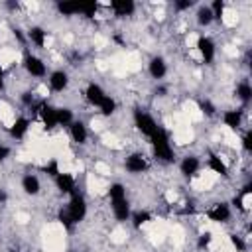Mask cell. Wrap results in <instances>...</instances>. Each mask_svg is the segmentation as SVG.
<instances>
[{"instance_id": "cell-1", "label": "cell", "mask_w": 252, "mask_h": 252, "mask_svg": "<svg viewBox=\"0 0 252 252\" xmlns=\"http://www.w3.org/2000/svg\"><path fill=\"white\" fill-rule=\"evenodd\" d=\"M87 217V201L81 193H73L71 199H69V205L65 207V211L59 213V220L65 224V226H71V224H77L81 222L83 219Z\"/></svg>"}, {"instance_id": "cell-2", "label": "cell", "mask_w": 252, "mask_h": 252, "mask_svg": "<svg viewBox=\"0 0 252 252\" xmlns=\"http://www.w3.org/2000/svg\"><path fill=\"white\" fill-rule=\"evenodd\" d=\"M108 197H110V207L112 215L116 220H128L130 219V203L126 199V189L122 183H112L108 187Z\"/></svg>"}, {"instance_id": "cell-3", "label": "cell", "mask_w": 252, "mask_h": 252, "mask_svg": "<svg viewBox=\"0 0 252 252\" xmlns=\"http://www.w3.org/2000/svg\"><path fill=\"white\" fill-rule=\"evenodd\" d=\"M152 142V148H154V154L158 159L161 161H173V150H171V144H169V136L163 128H158V132L150 138Z\"/></svg>"}, {"instance_id": "cell-4", "label": "cell", "mask_w": 252, "mask_h": 252, "mask_svg": "<svg viewBox=\"0 0 252 252\" xmlns=\"http://www.w3.org/2000/svg\"><path fill=\"white\" fill-rule=\"evenodd\" d=\"M134 122H136V126H138V130L144 134V136H148V138H152L156 132H158V122L148 114V112H142V110H136L134 112Z\"/></svg>"}, {"instance_id": "cell-5", "label": "cell", "mask_w": 252, "mask_h": 252, "mask_svg": "<svg viewBox=\"0 0 252 252\" xmlns=\"http://www.w3.org/2000/svg\"><path fill=\"white\" fill-rule=\"evenodd\" d=\"M197 51L203 59V63H213L215 61V55H217V47H215V41L207 35H199L197 37Z\"/></svg>"}, {"instance_id": "cell-6", "label": "cell", "mask_w": 252, "mask_h": 252, "mask_svg": "<svg viewBox=\"0 0 252 252\" xmlns=\"http://www.w3.org/2000/svg\"><path fill=\"white\" fill-rule=\"evenodd\" d=\"M24 67H26V71H28L32 77H37V79L45 77V73H47V67H45L43 59H39L37 55H32V53L26 55V59H24Z\"/></svg>"}, {"instance_id": "cell-7", "label": "cell", "mask_w": 252, "mask_h": 252, "mask_svg": "<svg viewBox=\"0 0 252 252\" xmlns=\"http://www.w3.org/2000/svg\"><path fill=\"white\" fill-rule=\"evenodd\" d=\"M124 167L130 173H142V171L148 169V159L142 154H130L126 158V161H124Z\"/></svg>"}, {"instance_id": "cell-8", "label": "cell", "mask_w": 252, "mask_h": 252, "mask_svg": "<svg viewBox=\"0 0 252 252\" xmlns=\"http://www.w3.org/2000/svg\"><path fill=\"white\" fill-rule=\"evenodd\" d=\"M104 96H106V93H104V89H102L100 85H96V83H89V85H87V89H85V98L89 100V104H93V106L98 108V104L104 100Z\"/></svg>"}, {"instance_id": "cell-9", "label": "cell", "mask_w": 252, "mask_h": 252, "mask_svg": "<svg viewBox=\"0 0 252 252\" xmlns=\"http://www.w3.org/2000/svg\"><path fill=\"white\" fill-rule=\"evenodd\" d=\"M207 217L213 222H226L230 219V207L226 203H217L207 211Z\"/></svg>"}, {"instance_id": "cell-10", "label": "cell", "mask_w": 252, "mask_h": 252, "mask_svg": "<svg viewBox=\"0 0 252 252\" xmlns=\"http://www.w3.org/2000/svg\"><path fill=\"white\" fill-rule=\"evenodd\" d=\"M67 85H69V75H67L65 71L57 69V71H53V73L49 75V87H51V91L63 93V91L67 89Z\"/></svg>"}, {"instance_id": "cell-11", "label": "cell", "mask_w": 252, "mask_h": 252, "mask_svg": "<svg viewBox=\"0 0 252 252\" xmlns=\"http://www.w3.org/2000/svg\"><path fill=\"white\" fill-rule=\"evenodd\" d=\"M148 73L152 75V79H163L165 73H167V65H165V59L163 57H152L150 63H148Z\"/></svg>"}, {"instance_id": "cell-12", "label": "cell", "mask_w": 252, "mask_h": 252, "mask_svg": "<svg viewBox=\"0 0 252 252\" xmlns=\"http://www.w3.org/2000/svg\"><path fill=\"white\" fill-rule=\"evenodd\" d=\"M199 167H201V161H199L197 156H185V158L181 159V163H179V171H181L185 177H193V175L199 171Z\"/></svg>"}, {"instance_id": "cell-13", "label": "cell", "mask_w": 252, "mask_h": 252, "mask_svg": "<svg viewBox=\"0 0 252 252\" xmlns=\"http://www.w3.org/2000/svg\"><path fill=\"white\" fill-rule=\"evenodd\" d=\"M55 185H57V189H59L61 193H67V195H73V193H75V179H73V175H69V173L59 171V173L55 175Z\"/></svg>"}, {"instance_id": "cell-14", "label": "cell", "mask_w": 252, "mask_h": 252, "mask_svg": "<svg viewBox=\"0 0 252 252\" xmlns=\"http://www.w3.org/2000/svg\"><path fill=\"white\" fill-rule=\"evenodd\" d=\"M69 134H71L73 142H77V144H85L87 138H89L87 126H85L81 120H73V122L69 124Z\"/></svg>"}, {"instance_id": "cell-15", "label": "cell", "mask_w": 252, "mask_h": 252, "mask_svg": "<svg viewBox=\"0 0 252 252\" xmlns=\"http://www.w3.org/2000/svg\"><path fill=\"white\" fill-rule=\"evenodd\" d=\"M110 10L116 16H132L136 10V4L132 0H112L110 2Z\"/></svg>"}, {"instance_id": "cell-16", "label": "cell", "mask_w": 252, "mask_h": 252, "mask_svg": "<svg viewBox=\"0 0 252 252\" xmlns=\"http://www.w3.org/2000/svg\"><path fill=\"white\" fill-rule=\"evenodd\" d=\"M57 12L63 16H75V14H83V2L77 0H65V2H57Z\"/></svg>"}, {"instance_id": "cell-17", "label": "cell", "mask_w": 252, "mask_h": 252, "mask_svg": "<svg viewBox=\"0 0 252 252\" xmlns=\"http://www.w3.org/2000/svg\"><path fill=\"white\" fill-rule=\"evenodd\" d=\"M39 116H41V120H43V124H45L47 130H51V128L57 126V108H55V106L43 104V106L39 108Z\"/></svg>"}, {"instance_id": "cell-18", "label": "cell", "mask_w": 252, "mask_h": 252, "mask_svg": "<svg viewBox=\"0 0 252 252\" xmlns=\"http://www.w3.org/2000/svg\"><path fill=\"white\" fill-rule=\"evenodd\" d=\"M22 189H24L26 195H37L39 189H41V183H39L37 175H33V173L24 175V177H22Z\"/></svg>"}, {"instance_id": "cell-19", "label": "cell", "mask_w": 252, "mask_h": 252, "mask_svg": "<svg viewBox=\"0 0 252 252\" xmlns=\"http://www.w3.org/2000/svg\"><path fill=\"white\" fill-rule=\"evenodd\" d=\"M28 39L35 45V47H43L47 43V32L39 26H32L30 32H28Z\"/></svg>"}, {"instance_id": "cell-20", "label": "cell", "mask_w": 252, "mask_h": 252, "mask_svg": "<svg viewBox=\"0 0 252 252\" xmlns=\"http://www.w3.org/2000/svg\"><path fill=\"white\" fill-rule=\"evenodd\" d=\"M222 122H224V126H228L230 130H236V128L242 124V110H238V108L226 110V112L222 114Z\"/></svg>"}, {"instance_id": "cell-21", "label": "cell", "mask_w": 252, "mask_h": 252, "mask_svg": "<svg viewBox=\"0 0 252 252\" xmlns=\"http://www.w3.org/2000/svg\"><path fill=\"white\" fill-rule=\"evenodd\" d=\"M28 128H30V120L24 118V116H20V118H16L14 124L10 126V136H12V138H24L26 132H28Z\"/></svg>"}, {"instance_id": "cell-22", "label": "cell", "mask_w": 252, "mask_h": 252, "mask_svg": "<svg viewBox=\"0 0 252 252\" xmlns=\"http://www.w3.org/2000/svg\"><path fill=\"white\" fill-rule=\"evenodd\" d=\"M236 96H238V100H242L244 104L250 102V98H252V87H250L248 81H242V83L236 85Z\"/></svg>"}, {"instance_id": "cell-23", "label": "cell", "mask_w": 252, "mask_h": 252, "mask_svg": "<svg viewBox=\"0 0 252 252\" xmlns=\"http://www.w3.org/2000/svg\"><path fill=\"white\" fill-rule=\"evenodd\" d=\"M213 12H211V8L209 6H201L199 10H197V24L199 26H211L213 24Z\"/></svg>"}, {"instance_id": "cell-24", "label": "cell", "mask_w": 252, "mask_h": 252, "mask_svg": "<svg viewBox=\"0 0 252 252\" xmlns=\"http://www.w3.org/2000/svg\"><path fill=\"white\" fill-rule=\"evenodd\" d=\"M98 110H100L102 116H110V114H114V110H116V100H114L110 94H106L104 100L98 104Z\"/></svg>"}, {"instance_id": "cell-25", "label": "cell", "mask_w": 252, "mask_h": 252, "mask_svg": "<svg viewBox=\"0 0 252 252\" xmlns=\"http://www.w3.org/2000/svg\"><path fill=\"white\" fill-rule=\"evenodd\" d=\"M209 169L219 173V175H226V163L220 159V156H211L209 158Z\"/></svg>"}, {"instance_id": "cell-26", "label": "cell", "mask_w": 252, "mask_h": 252, "mask_svg": "<svg viewBox=\"0 0 252 252\" xmlns=\"http://www.w3.org/2000/svg\"><path fill=\"white\" fill-rule=\"evenodd\" d=\"M73 122V112L69 108H57V126H69Z\"/></svg>"}, {"instance_id": "cell-27", "label": "cell", "mask_w": 252, "mask_h": 252, "mask_svg": "<svg viewBox=\"0 0 252 252\" xmlns=\"http://www.w3.org/2000/svg\"><path fill=\"white\" fill-rule=\"evenodd\" d=\"M209 8H211V12H213V18H215V20H220L222 14H224V0H215Z\"/></svg>"}, {"instance_id": "cell-28", "label": "cell", "mask_w": 252, "mask_h": 252, "mask_svg": "<svg viewBox=\"0 0 252 252\" xmlns=\"http://www.w3.org/2000/svg\"><path fill=\"white\" fill-rule=\"evenodd\" d=\"M132 219H134V226L136 228H140L142 224H146L148 220H150V213H146V211H140V213H134V215H130Z\"/></svg>"}, {"instance_id": "cell-29", "label": "cell", "mask_w": 252, "mask_h": 252, "mask_svg": "<svg viewBox=\"0 0 252 252\" xmlns=\"http://www.w3.org/2000/svg\"><path fill=\"white\" fill-rule=\"evenodd\" d=\"M242 146H244L246 152H252V132L250 130H246V134L242 138Z\"/></svg>"}, {"instance_id": "cell-30", "label": "cell", "mask_w": 252, "mask_h": 252, "mask_svg": "<svg viewBox=\"0 0 252 252\" xmlns=\"http://www.w3.org/2000/svg\"><path fill=\"white\" fill-rule=\"evenodd\" d=\"M191 6H193V0H177V2H175V10H179V12L189 10Z\"/></svg>"}, {"instance_id": "cell-31", "label": "cell", "mask_w": 252, "mask_h": 252, "mask_svg": "<svg viewBox=\"0 0 252 252\" xmlns=\"http://www.w3.org/2000/svg\"><path fill=\"white\" fill-rule=\"evenodd\" d=\"M201 108H203V112H205V114H209V116H211V114H215V106H213L209 100L201 102Z\"/></svg>"}, {"instance_id": "cell-32", "label": "cell", "mask_w": 252, "mask_h": 252, "mask_svg": "<svg viewBox=\"0 0 252 252\" xmlns=\"http://www.w3.org/2000/svg\"><path fill=\"white\" fill-rule=\"evenodd\" d=\"M8 156H10V148H8V146H0V163L6 161Z\"/></svg>"}, {"instance_id": "cell-33", "label": "cell", "mask_w": 252, "mask_h": 252, "mask_svg": "<svg viewBox=\"0 0 252 252\" xmlns=\"http://www.w3.org/2000/svg\"><path fill=\"white\" fill-rule=\"evenodd\" d=\"M232 244L236 246V250H244V242H242L238 236H232Z\"/></svg>"}, {"instance_id": "cell-34", "label": "cell", "mask_w": 252, "mask_h": 252, "mask_svg": "<svg viewBox=\"0 0 252 252\" xmlns=\"http://www.w3.org/2000/svg\"><path fill=\"white\" fill-rule=\"evenodd\" d=\"M209 242H211V234H203L201 240H199V246H207Z\"/></svg>"}, {"instance_id": "cell-35", "label": "cell", "mask_w": 252, "mask_h": 252, "mask_svg": "<svg viewBox=\"0 0 252 252\" xmlns=\"http://www.w3.org/2000/svg\"><path fill=\"white\" fill-rule=\"evenodd\" d=\"M4 85V67L0 65V87Z\"/></svg>"}, {"instance_id": "cell-36", "label": "cell", "mask_w": 252, "mask_h": 252, "mask_svg": "<svg viewBox=\"0 0 252 252\" xmlns=\"http://www.w3.org/2000/svg\"><path fill=\"white\" fill-rule=\"evenodd\" d=\"M0 201H6V193L4 191H0Z\"/></svg>"}]
</instances>
